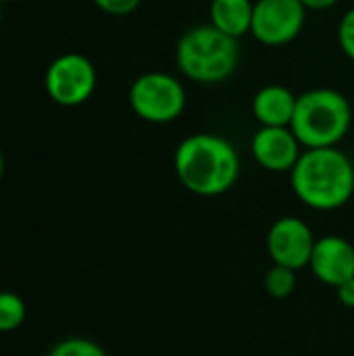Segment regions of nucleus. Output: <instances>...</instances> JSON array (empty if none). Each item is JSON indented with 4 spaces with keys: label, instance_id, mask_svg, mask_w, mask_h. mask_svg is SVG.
Masks as SVG:
<instances>
[{
    "label": "nucleus",
    "instance_id": "nucleus-7",
    "mask_svg": "<svg viewBox=\"0 0 354 356\" xmlns=\"http://www.w3.org/2000/svg\"><path fill=\"white\" fill-rule=\"evenodd\" d=\"M307 21L300 0H257L250 33L265 46H284L298 38Z\"/></svg>",
    "mask_w": 354,
    "mask_h": 356
},
{
    "label": "nucleus",
    "instance_id": "nucleus-16",
    "mask_svg": "<svg viewBox=\"0 0 354 356\" xmlns=\"http://www.w3.org/2000/svg\"><path fill=\"white\" fill-rule=\"evenodd\" d=\"M338 42H340L342 52L351 60H354V6L351 10H346L344 17L340 19V25H338Z\"/></svg>",
    "mask_w": 354,
    "mask_h": 356
},
{
    "label": "nucleus",
    "instance_id": "nucleus-10",
    "mask_svg": "<svg viewBox=\"0 0 354 356\" xmlns=\"http://www.w3.org/2000/svg\"><path fill=\"white\" fill-rule=\"evenodd\" d=\"M309 267L317 280L338 288L354 277V246L340 236H323L315 242Z\"/></svg>",
    "mask_w": 354,
    "mask_h": 356
},
{
    "label": "nucleus",
    "instance_id": "nucleus-14",
    "mask_svg": "<svg viewBox=\"0 0 354 356\" xmlns=\"http://www.w3.org/2000/svg\"><path fill=\"white\" fill-rule=\"evenodd\" d=\"M265 290L269 296L280 300L292 296V292L296 290V271L282 265H273L265 275Z\"/></svg>",
    "mask_w": 354,
    "mask_h": 356
},
{
    "label": "nucleus",
    "instance_id": "nucleus-12",
    "mask_svg": "<svg viewBox=\"0 0 354 356\" xmlns=\"http://www.w3.org/2000/svg\"><path fill=\"white\" fill-rule=\"evenodd\" d=\"M252 13H255L252 0H211L209 6L211 25L236 40L250 33Z\"/></svg>",
    "mask_w": 354,
    "mask_h": 356
},
{
    "label": "nucleus",
    "instance_id": "nucleus-5",
    "mask_svg": "<svg viewBox=\"0 0 354 356\" xmlns=\"http://www.w3.org/2000/svg\"><path fill=\"white\" fill-rule=\"evenodd\" d=\"M127 98L131 111L148 123L175 121L188 102L184 83L165 71H150L134 79Z\"/></svg>",
    "mask_w": 354,
    "mask_h": 356
},
{
    "label": "nucleus",
    "instance_id": "nucleus-6",
    "mask_svg": "<svg viewBox=\"0 0 354 356\" xmlns=\"http://www.w3.org/2000/svg\"><path fill=\"white\" fill-rule=\"evenodd\" d=\"M44 86L56 104L79 106L90 100L96 90V69L83 54L67 52L50 63Z\"/></svg>",
    "mask_w": 354,
    "mask_h": 356
},
{
    "label": "nucleus",
    "instance_id": "nucleus-9",
    "mask_svg": "<svg viewBox=\"0 0 354 356\" xmlns=\"http://www.w3.org/2000/svg\"><path fill=\"white\" fill-rule=\"evenodd\" d=\"M250 150L263 169L271 173H290L305 148L292 127L261 125L250 140Z\"/></svg>",
    "mask_w": 354,
    "mask_h": 356
},
{
    "label": "nucleus",
    "instance_id": "nucleus-4",
    "mask_svg": "<svg viewBox=\"0 0 354 356\" xmlns=\"http://www.w3.org/2000/svg\"><path fill=\"white\" fill-rule=\"evenodd\" d=\"M353 125V106L348 98L332 88L309 90L298 96L292 117V131L303 148L338 146Z\"/></svg>",
    "mask_w": 354,
    "mask_h": 356
},
{
    "label": "nucleus",
    "instance_id": "nucleus-2",
    "mask_svg": "<svg viewBox=\"0 0 354 356\" xmlns=\"http://www.w3.org/2000/svg\"><path fill=\"white\" fill-rule=\"evenodd\" d=\"M296 198L315 211H336L354 194V165L336 146L305 148L290 171Z\"/></svg>",
    "mask_w": 354,
    "mask_h": 356
},
{
    "label": "nucleus",
    "instance_id": "nucleus-19",
    "mask_svg": "<svg viewBox=\"0 0 354 356\" xmlns=\"http://www.w3.org/2000/svg\"><path fill=\"white\" fill-rule=\"evenodd\" d=\"M305 8H311V10H325V8H332L336 6L340 0H300Z\"/></svg>",
    "mask_w": 354,
    "mask_h": 356
},
{
    "label": "nucleus",
    "instance_id": "nucleus-8",
    "mask_svg": "<svg viewBox=\"0 0 354 356\" xmlns=\"http://www.w3.org/2000/svg\"><path fill=\"white\" fill-rule=\"evenodd\" d=\"M315 242L317 240L313 238L311 227L292 215L277 219L267 234V250L273 265H282L294 271L309 267Z\"/></svg>",
    "mask_w": 354,
    "mask_h": 356
},
{
    "label": "nucleus",
    "instance_id": "nucleus-15",
    "mask_svg": "<svg viewBox=\"0 0 354 356\" xmlns=\"http://www.w3.org/2000/svg\"><path fill=\"white\" fill-rule=\"evenodd\" d=\"M48 356H106V353L92 340L67 338V340L58 342Z\"/></svg>",
    "mask_w": 354,
    "mask_h": 356
},
{
    "label": "nucleus",
    "instance_id": "nucleus-13",
    "mask_svg": "<svg viewBox=\"0 0 354 356\" xmlns=\"http://www.w3.org/2000/svg\"><path fill=\"white\" fill-rule=\"evenodd\" d=\"M27 317V307L23 298L15 292H0V334L15 332L23 325Z\"/></svg>",
    "mask_w": 354,
    "mask_h": 356
},
{
    "label": "nucleus",
    "instance_id": "nucleus-21",
    "mask_svg": "<svg viewBox=\"0 0 354 356\" xmlns=\"http://www.w3.org/2000/svg\"><path fill=\"white\" fill-rule=\"evenodd\" d=\"M0 2H10V0H0Z\"/></svg>",
    "mask_w": 354,
    "mask_h": 356
},
{
    "label": "nucleus",
    "instance_id": "nucleus-3",
    "mask_svg": "<svg viewBox=\"0 0 354 356\" xmlns=\"http://www.w3.org/2000/svg\"><path fill=\"white\" fill-rule=\"evenodd\" d=\"M175 63L184 77L196 83H221L236 71L240 63L238 40L219 31L217 27H190L177 42Z\"/></svg>",
    "mask_w": 354,
    "mask_h": 356
},
{
    "label": "nucleus",
    "instance_id": "nucleus-11",
    "mask_svg": "<svg viewBox=\"0 0 354 356\" xmlns=\"http://www.w3.org/2000/svg\"><path fill=\"white\" fill-rule=\"evenodd\" d=\"M296 100L298 96H294L286 86L269 83L257 92L252 100V115L261 125L290 127L296 111Z\"/></svg>",
    "mask_w": 354,
    "mask_h": 356
},
{
    "label": "nucleus",
    "instance_id": "nucleus-1",
    "mask_svg": "<svg viewBox=\"0 0 354 356\" xmlns=\"http://www.w3.org/2000/svg\"><path fill=\"white\" fill-rule=\"evenodd\" d=\"M173 167L188 192L211 198L234 188L240 177V154L223 136L198 131L179 142Z\"/></svg>",
    "mask_w": 354,
    "mask_h": 356
},
{
    "label": "nucleus",
    "instance_id": "nucleus-20",
    "mask_svg": "<svg viewBox=\"0 0 354 356\" xmlns=\"http://www.w3.org/2000/svg\"><path fill=\"white\" fill-rule=\"evenodd\" d=\"M4 173V156H2V150H0V177Z\"/></svg>",
    "mask_w": 354,
    "mask_h": 356
},
{
    "label": "nucleus",
    "instance_id": "nucleus-18",
    "mask_svg": "<svg viewBox=\"0 0 354 356\" xmlns=\"http://www.w3.org/2000/svg\"><path fill=\"white\" fill-rule=\"evenodd\" d=\"M336 290H338L340 302H342L344 307H348V309H354V277L346 280L344 284H340Z\"/></svg>",
    "mask_w": 354,
    "mask_h": 356
},
{
    "label": "nucleus",
    "instance_id": "nucleus-17",
    "mask_svg": "<svg viewBox=\"0 0 354 356\" xmlns=\"http://www.w3.org/2000/svg\"><path fill=\"white\" fill-rule=\"evenodd\" d=\"M100 10L108 13V15H115V17H123V15H129L134 13L142 0H92Z\"/></svg>",
    "mask_w": 354,
    "mask_h": 356
}]
</instances>
